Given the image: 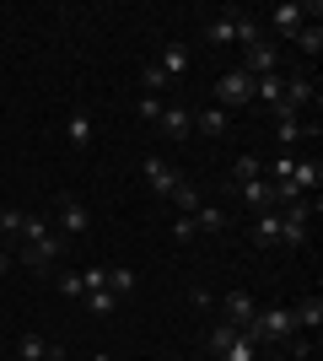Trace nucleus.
<instances>
[{"mask_svg":"<svg viewBox=\"0 0 323 361\" xmlns=\"http://www.w3.org/2000/svg\"><path fill=\"white\" fill-rule=\"evenodd\" d=\"M248 340L253 345H270V340H291L296 334V318H291V307H259L253 313V324H248Z\"/></svg>","mask_w":323,"mask_h":361,"instance_id":"2","label":"nucleus"},{"mask_svg":"<svg viewBox=\"0 0 323 361\" xmlns=\"http://www.w3.org/2000/svg\"><path fill=\"white\" fill-rule=\"evenodd\" d=\"M291 318H296V329H312V334H318V329H323V302H318V297H302V302L291 307Z\"/></svg>","mask_w":323,"mask_h":361,"instance_id":"15","label":"nucleus"},{"mask_svg":"<svg viewBox=\"0 0 323 361\" xmlns=\"http://www.w3.org/2000/svg\"><path fill=\"white\" fill-rule=\"evenodd\" d=\"M108 291H113V297H129V291H135V270H124V264H113V270H108Z\"/></svg>","mask_w":323,"mask_h":361,"instance_id":"24","label":"nucleus"},{"mask_svg":"<svg viewBox=\"0 0 323 361\" xmlns=\"http://www.w3.org/2000/svg\"><path fill=\"white\" fill-rule=\"evenodd\" d=\"M140 87H146V97H162V87H167V75H162V65H140Z\"/></svg>","mask_w":323,"mask_h":361,"instance_id":"26","label":"nucleus"},{"mask_svg":"<svg viewBox=\"0 0 323 361\" xmlns=\"http://www.w3.org/2000/svg\"><path fill=\"white\" fill-rule=\"evenodd\" d=\"M156 130H162L167 140H184L189 130H194V114H189L184 103H167V108H162V119H156Z\"/></svg>","mask_w":323,"mask_h":361,"instance_id":"11","label":"nucleus"},{"mask_svg":"<svg viewBox=\"0 0 323 361\" xmlns=\"http://www.w3.org/2000/svg\"><path fill=\"white\" fill-rule=\"evenodd\" d=\"M253 243H259V248H280V211L253 216Z\"/></svg>","mask_w":323,"mask_h":361,"instance_id":"13","label":"nucleus"},{"mask_svg":"<svg viewBox=\"0 0 323 361\" xmlns=\"http://www.w3.org/2000/svg\"><path fill=\"white\" fill-rule=\"evenodd\" d=\"M65 135H70V146H92L97 140V119L87 114V108H70V114H65Z\"/></svg>","mask_w":323,"mask_h":361,"instance_id":"12","label":"nucleus"},{"mask_svg":"<svg viewBox=\"0 0 323 361\" xmlns=\"http://www.w3.org/2000/svg\"><path fill=\"white\" fill-rule=\"evenodd\" d=\"M253 313H259V302L248 297V291H227V302H221V318H227V324L248 329V324H253Z\"/></svg>","mask_w":323,"mask_h":361,"instance_id":"10","label":"nucleus"},{"mask_svg":"<svg viewBox=\"0 0 323 361\" xmlns=\"http://www.w3.org/2000/svg\"><path fill=\"white\" fill-rule=\"evenodd\" d=\"M81 286H87V291H103V286H108V270H103V264H92V270H81Z\"/></svg>","mask_w":323,"mask_h":361,"instance_id":"33","label":"nucleus"},{"mask_svg":"<svg viewBox=\"0 0 323 361\" xmlns=\"http://www.w3.org/2000/svg\"><path fill=\"white\" fill-rule=\"evenodd\" d=\"M194 232H200V226H194V216H178V221H172V243H189Z\"/></svg>","mask_w":323,"mask_h":361,"instance_id":"34","label":"nucleus"},{"mask_svg":"<svg viewBox=\"0 0 323 361\" xmlns=\"http://www.w3.org/2000/svg\"><path fill=\"white\" fill-rule=\"evenodd\" d=\"M92 361H113V356H92Z\"/></svg>","mask_w":323,"mask_h":361,"instance_id":"37","label":"nucleus"},{"mask_svg":"<svg viewBox=\"0 0 323 361\" xmlns=\"http://www.w3.org/2000/svg\"><path fill=\"white\" fill-rule=\"evenodd\" d=\"M54 286H60V297H70V302L87 297V286H81V270H60V275H54Z\"/></svg>","mask_w":323,"mask_h":361,"instance_id":"25","label":"nucleus"},{"mask_svg":"<svg viewBox=\"0 0 323 361\" xmlns=\"http://www.w3.org/2000/svg\"><path fill=\"white\" fill-rule=\"evenodd\" d=\"M16 259L27 264V270H54L65 259V238L54 232V226H44L38 238H22V248H16Z\"/></svg>","mask_w":323,"mask_h":361,"instance_id":"1","label":"nucleus"},{"mask_svg":"<svg viewBox=\"0 0 323 361\" xmlns=\"http://www.w3.org/2000/svg\"><path fill=\"white\" fill-rule=\"evenodd\" d=\"M280 97H286V75H259V81H253V103H264V108H275Z\"/></svg>","mask_w":323,"mask_h":361,"instance_id":"14","label":"nucleus"},{"mask_svg":"<svg viewBox=\"0 0 323 361\" xmlns=\"http://www.w3.org/2000/svg\"><path fill=\"white\" fill-rule=\"evenodd\" d=\"M81 302H87V313H97V318H108V313H119V297H113V291H87V297H81Z\"/></svg>","mask_w":323,"mask_h":361,"instance_id":"22","label":"nucleus"},{"mask_svg":"<svg viewBox=\"0 0 323 361\" xmlns=\"http://www.w3.org/2000/svg\"><path fill=\"white\" fill-rule=\"evenodd\" d=\"M275 65H280L275 44H253V49H243V65H237V71H248L259 81V75H275Z\"/></svg>","mask_w":323,"mask_h":361,"instance_id":"8","label":"nucleus"},{"mask_svg":"<svg viewBox=\"0 0 323 361\" xmlns=\"http://www.w3.org/2000/svg\"><path fill=\"white\" fill-rule=\"evenodd\" d=\"M172 205H178V216H194V211H200V205H205V195H200V189H194V183H178V189H172Z\"/></svg>","mask_w":323,"mask_h":361,"instance_id":"20","label":"nucleus"},{"mask_svg":"<svg viewBox=\"0 0 323 361\" xmlns=\"http://www.w3.org/2000/svg\"><path fill=\"white\" fill-rule=\"evenodd\" d=\"M221 221H227V211H221V205H210V200H205L200 211H194V226H200V232H215Z\"/></svg>","mask_w":323,"mask_h":361,"instance_id":"29","label":"nucleus"},{"mask_svg":"<svg viewBox=\"0 0 323 361\" xmlns=\"http://www.w3.org/2000/svg\"><path fill=\"white\" fill-rule=\"evenodd\" d=\"M54 211H60V232H92V205L81 195H54Z\"/></svg>","mask_w":323,"mask_h":361,"instance_id":"5","label":"nucleus"},{"mask_svg":"<svg viewBox=\"0 0 323 361\" xmlns=\"http://www.w3.org/2000/svg\"><path fill=\"white\" fill-rule=\"evenodd\" d=\"M156 65H162V75L172 81V75H184V71H189V49H184V44H167Z\"/></svg>","mask_w":323,"mask_h":361,"instance_id":"18","label":"nucleus"},{"mask_svg":"<svg viewBox=\"0 0 323 361\" xmlns=\"http://www.w3.org/2000/svg\"><path fill=\"white\" fill-rule=\"evenodd\" d=\"M140 178H146V189H151V195H162V200H167L172 189L184 183V173H178V167H172L167 157H146V162H140Z\"/></svg>","mask_w":323,"mask_h":361,"instance_id":"3","label":"nucleus"},{"mask_svg":"<svg viewBox=\"0 0 323 361\" xmlns=\"http://www.w3.org/2000/svg\"><path fill=\"white\" fill-rule=\"evenodd\" d=\"M0 254H6V232H0Z\"/></svg>","mask_w":323,"mask_h":361,"instance_id":"36","label":"nucleus"},{"mask_svg":"<svg viewBox=\"0 0 323 361\" xmlns=\"http://www.w3.org/2000/svg\"><path fill=\"white\" fill-rule=\"evenodd\" d=\"M194 130H200V135H227V114H221V108H200V114H194Z\"/></svg>","mask_w":323,"mask_h":361,"instance_id":"19","label":"nucleus"},{"mask_svg":"<svg viewBox=\"0 0 323 361\" xmlns=\"http://www.w3.org/2000/svg\"><path fill=\"white\" fill-rule=\"evenodd\" d=\"M308 16H312V22L323 16L318 0H286V6H275V11H270V27H275V32H296Z\"/></svg>","mask_w":323,"mask_h":361,"instance_id":"4","label":"nucleus"},{"mask_svg":"<svg viewBox=\"0 0 323 361\" xmlns=\"http://www.w3.org/2000/svg\"><path fill=\"white\" fill-rule=\"evenodd\" d=\"M237 334H243V329H237V324H227V318H221V324H215V329H210V350H215V356H221V350H227L232 340H237Z\"/></svg>","mask_w":323,"mask_h":361,"instance_id":"30","label":"nucleus"},{"mask_svg":"<svg viewBox=\"0 0 323 361\" xmlns=\"http://www.w3.org/2000/svg\"><path fill=\"white\" fill-rule=\"evenodd\" d=\"M16 356L22 361H65V345L49 340V334H38V329H27L22 340H16Z\"/></svg>","mask_w":323,"mask_h":361,"instance_id":"7","label":"nucleus"},{"mask_svg":"<svg viewBox=\"0 0 323 361\" xmlns=\"http://www.w3.org/2000/svg\"><path fill=\"white\" fill-rule=\"evenodd\" d=\"M237 44H243V49L264 44V22H259V16H248V11H237Z\"/></svg>","mask_w":323,"mask_h":361,"instance_id":"21","label":"nucleus"},{"mask_svg":"<svg viewBox=\"0 0 323 361\" xmlns=\"http://www.w3.org/2000/svg\"><path fill=\"white\" fill-rule=\"evenodd\" d=\"M205 38H210V44H237V11L210 16V22H205Z\"/></svg>","mask_w":323,"mask_h":361,"instance_id":"17","label":"nucleus"},{"mask_svg":"<svg viewBox=\"0 0 323 361\" xmlns=\"http://www.w3.org/2000/svg\"><path fill=\"white\" fill-rule=\"evenodd\" d=\"M302 135H318V119H275V140L280 146H291Z\"/></svg>","mask_w":323,"mask_h":361,"instance_id":"16","label":"nucleus"},{"mask_svg":"<svg viewBox=\"0 0 323 361\" xmlns=\"http://www.w3.org/2000/svg\"><path fill=\"white\" fill-rule=\"evenodd\" d=\"M22 221H27V211H0V232L6 238H22Z\"/></svg>","mask_w":323,"mask_h":361,"instance_id":"32","label":"nucleus"},{"mask_svg":"<svg viewBox=\"0 0 323 361\" xmlns=\"http://www.w3.org/2000/svg\"><path fill=\"white\" fill-rule=\"evenodd\" d=\"M6 270H11V248H6V254H0V275H6Z\"/></svg>","mask_w":323,"mask_h":361,"instance_id":"35","label":"nucleus"},{"mask_svg":"<svg viewBox=\"0 0 323 361\" xmlns=\"http://www.w3.org/2000/svg\"><path fill=\"white\" fill-rule=\"evenodd\" d=\"M296 44H302L312 60H318V49H323V27H318V22H302V27H296Z\"/></svg>","mask_w":323,"mask_h":361,"instance_id":"28","label":"nucleus"},{"mask_svg":"<svg viewBox=\"0 0 323 361\" xmlns=\"http://www.w3.org/2000/svg\"><path fill=\"white\" fill-rule=\"evenodd\" d=\"M232 178H237V183L264 178V162H259V157H237V162H232Z\"/></svg>","mask_w":323,"mask_h":361,"instance_id":"27","label":"nucleus"},{"mask_svg":"<svg viewBox=\"0 0 323 361\" xmlns=\"http://www.w3.org/2000/svg\"><path fill=\"white\" fill-rule=\"evenodd\" d=\"M215 103H253V75L248 71H237V65H232V71H221L215 75Z\"/></svg>","mask_w":323,"mask_h":361,"instance_id":"6","label":"nucleus"},{"mask_svg":"<svg viewBox=\"0 0 323 361\" xmlns=\"http://www.w3.org/2000/svg\"><path fill=\"white\" fill-rule=\"evenodd\" d=\"M162 108H167V97H140V103H135V114H140L146 124H156V119H162Z\"/></svg>","mask_w":323,"mask_h":361,"instance_id":"31","label":"nucleus"},{"mask_svg":"<svg viewBox=\"0 0 323 361\" xmlns=\"http://www.w3.org/2000/svg\"><path fill=\"white\" fill-rule=\"evenodd\" d=\"M259 350H264V345H253L248 334H237V340H232V345L221 350V361H259Z\"/></svg>","mask_w":323,"mask_h":361,"instance_id":"23","label":"nucleus"},{"mask_svg":"<svg viewBox=\"0 0 323 361\" xmlns=\"http://www.w3.org/2000/svg\"><path fill=\"white\" fill-rule=\"evenodd\" d=\"M237 200H243V205H248L253 216H259V211H275V183H270V178L237 183Z\"/></svg>","mask_w":323,"mask_h":361,"instance_id":"9","label":"nucleus"}]
</instances>
